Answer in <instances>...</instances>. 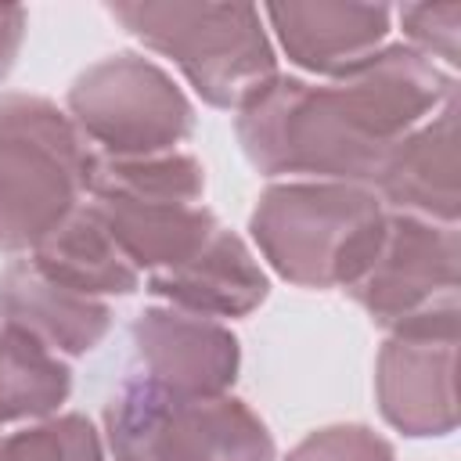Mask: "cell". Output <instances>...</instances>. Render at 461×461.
<instances>
[{
  "instance_id": "cell-1",
  "label": "cell",
  "mask_w": 461,
  "mask_h": 461,
  "mask_svg": "<svg viewBox=\"0 0 461 461\" xmlns=\"http://www.w3.org/2000/svg\"><path fill=\"white\" fill-rule=\"evenodd\" d=\"M457 97L454 72L407 43H385L360 68L306 83L277 76L238 112V144L263 176L371 187L393 148Z\"/></svg>"
},
{
  "instance_id": "cell-2",
  "label": "cell",
  "mask_w": 461,
  "mask_h": 461,
  "mask_svg": "<svg viewBox=\"0 0 461 461\" xmlns=\"http://www.w3.org/2000/svg\"><path fill=\"white\" fill-rule=\"evenodd\" d=\"M108 14L144 47L166 54L212 108L241 112L281 76L259 7L252 4L130 0L108 4Z\"/></svg>"
},
{
  "instance_id": "cell-3",
  "label": "cell",
  "mask_w": 461,
  "mask_h": 461,
  "mask_svg": "<svg viewBox=\"0 0 461 461\" xmlns=\"http://www.w3.org/2000/svg\"><path fill=\"white\" fill-rule=\"evenodd\" d=\"M94 148L40 94L0 97V252H32L90 187Z\"/></svg>"
},
{
  "instance_id": "cell-4",
  "label": "cell",
  "mask_w": 461,
  "mask_h": 461,
  "mask_svg": "<svg viewBox=\"0 0 461 461\" xmlns=\"http://www.w3.org/2000/svg\"><path fill=\"white\" fill-rule=\"evenodd\" d=\"M385 205L371 187L335 180L270 184L249 220L263 259L299 288H346L364 267Z\"/></svg>"
},
{
  "instance_id": "cell-5",
  "label": "cell",
  "mask_w": 461,
  "mask_h": 461,
  "mask_svg": "<svg viewBox=\"0 0 461 461\" xmlns=\"http://www.w3.org/2000/svg\"><path fill=\"white\" fill-rule=\"evenodd\" d=\"M115 461H274V436L238 396H191L140 375L104 407Z\"/></svg>"
},
{
  "instance_id": "cell-6",
  "label": "cell",
  "mask_w": 461,
  "mask_h": 461,
  "mask_svg": "<svg viewBox=\"0 0 461 461\" xmlns=\"http://www.w3.org/2000/svg\"><path fill=\"white\" fill-rule=\"evenodd\" d=\"M68 119L108 158H148L176 151L194 130V108L173 76L144 54L101 58L68 86Z\"/></svg>"
},
{
  "instance_id": "cell-7",
  "label": "cell",
  "mask_w": 461,
  "mask_h": 461,
  "mask_svg": "<svg viewBox=\"0 0 461 461\" xmlns=\"http://www.w3.org/2000/svg\"><path fill=\"white\" fill-rule=\"evenodd\" d=\"M461 241L457 227L411 212H385L382 230L342 288L378 328H407L425 317L457 310Z\"/></svg>"
},
{
  "instance_id": "cell-8",
  "label": "cell",
  "mask_w": 461,
  "mask_h": 461,
  "mask_svg": "<svg viewBox=\"0 0 461 461\" xmlns=\"http://www.w3.org/2000/svg\"><path fill=\"white\" fill-rule=\"evenodd\" d=\"M457 310L389 331L375 364L382 418L403 436H447L457 425Z\"/></svg>"
},
{
  "instance_id": "cell-9",
  "label": "cell",
  "mask_w": 461,
  "mask_h": 461,
  "mask_svg": "<svg viewBox=\"0 0 461 461\" xmlns=\"http://www.w3.org/2000/svg\"><path fill=\"white\" fill-rule=\"evenodd\" d=\"M130 339L144 371L140 378L173 393L220 396L234 385L241 367V346L227 324L176 306L137 313Z\"/></svg>"
},
{
  "instance_id": "cell-10",
  "label": "cell",
  "mask_w": 461,
  "mask_h": 461,
  "mask_svg": "<svg viewBox=\"0 0 461 461\" xmlns=\"http://www.w3.org/2000/svg\"><path fill=\"white\" fill-rule=\"evenodd\" d=\"M263 14L292 65L313 76H346L385 47L393 7L353 0H288L267 4Z\"/></svg>"
},
{
  "instance_id": "cell-11",
  "label": "cell",
  "mask_w": 461,
  "mask_h": 461,
  "mask_svg": "<svg viewBox=\"0 0 461 461\" xmlns=\"http://www.w3.org/2000/svg\"><path fill=\"white\" fill-rule=\"evenodd\" d=\"M144 285L169 306L202 317H245L270 292L267 270L259 267L252 249L223 223L187 259L148 274Z\"/></svg>"
},
{
  "instance_id": "cell-12",
  "label": "cell",
  "mask_w": 461,
  "mask_h": 461,
  "mask_svg": "<svg viewBox=\"0 0 461 461\" xmlns=\"http://www.w3.org/2000/svg\"><path fill=\"white\" fill-rule=\"evenodd\" d=\"M0 324L25 331L58 357H83L112 328V306L43 277L29 256L0 270Z\"/></svg>"
},
{
  "instance_id": "cell-13",
  "label": "cell",
  "mask_w": 461,
  "mask_h": 461,
  "mask_svg": "<svg viewBox=\"0 0 461 461\" xmlns=\"http://www.w3.org/2000/svg\"><path fill=\"white\" fill-rule=\"evenodd\" d=\"M375 194L393 212L457 227V97L393 148Z\"/></svg>"
},
{
  "instance_id": "cell-14",
  "label": "cell",
  "mask_w": 461,
  "mask_h": 461,
  "mask_svg": "<svg viewBox=\"0 0 461 461\" xmlns=\"http://www.w3.org/2000/svg\"><path fill=\"white\" fill-rule=\"evenodd\" d=\"M108 234L119 241L140 277L158 274L187 259L220 227L205 202H126V198H86Z\"/></svg>"
},
{
  "instance_id": "cell-15",
  "label": "cell",
  "mask_w": 461,
  "mask_h": 461,
  "mask_svg": "<svg viewBox=\"0 0 461 461\" xmlns=\"http://www.w3.org/2000/svg\"><path fill=\"white\" fill-rule=\"evenodd\" d=\"M29 263L43 277L104 303L108 295H130L140 288V270L126 259L119 241L86 202L29 252Z\"/></svg>"
},
{
  "instance_id": "cell-16",
  "label": "cell",
  "mask_w": 461,
  "mask_h": 461,
  "mask_svg": "<svg viewBox=\"0 0 461 461\" xmlns=\"http://www.w3.org/2000/svg\"><path fill=\"white\" fill-rule=\"evenodd\" d=\"M72 393L68 364L18 328L0 324V425L43 421Z\"/></svg>"
},
{
  "instance_id": "cell-17",
  "label": "cell",
  "mask_w": 461,
  "mask_h": 461,
  "mask_svg": "<svg viewBox=\"0 0 461 461\" xmlns=\"http://www.w3.org/2000/svg\"><path fill=\"white\" fill-rule=\"evenodd\" d=\"M205 169L194 155L166 151L148 158H94L86 198H126V202H202Z\"/></svg>"
},
{
  "instance_id": "cell-18",
  "label": "cell",
  "mask_w": 461,
  "mask_h": 461,
  "mask_svg": "<svg viewBox=\"0 0 461 461\" xmlns=\"http://www.w3.org/2000/svg\"><path fill=\"white\" fill-rule=\"evenodd\" d=\"M0 461H104V450L83 414H58L0 439Z\"/></svg>"
},
{
  "instance_id": "cell-19",
  "label": "cell",
  "mask_w": 461,
  "mask_h": 461,
  "mask_svg": "<svg viewBox=\"0 0 461 461\" xmlns=\"http://www.w3.org/2000/svg\"><path fill=\"white\" fill-rule=\"evenodd\" d=\"M396 18L403 25V36L411 40L407 47H414L429 61L443 58L447 72L457 68V61H461V4L457 0L403 4V7H396Z\"/></svg>"
},
{
  "instance_id": "cell-20",
  "label": "cell",
  "mask_w": 461,
  "mask_h": 461,
  "mask_svg": "<svg viewBox=\"0 0 461 461\" xmlns=\"http://www.w3.org/2000/svg\"><path fill=\"white\" fill-rule=\"evenodd\" d=\"M285 461H396V450L367 425H324L299 439Z\"/></svg>"
},
{
  "instance_id": "cell-21",
  "label": "cell",
  "mask_w": 461,
  "mask_h": 461,
  "mask_svg": "<svg viewBox=\"0 0 461 461\" xmlns=\"http://www.w3.org/2000/svg\"><path fill=\"white\" fill-rule=\"evenodd\" d=\"M25 25H29L25 7L0 4V79H7V72L14 68V58H18L22 40H25Z\"/></svg>"
}]
</instances>
